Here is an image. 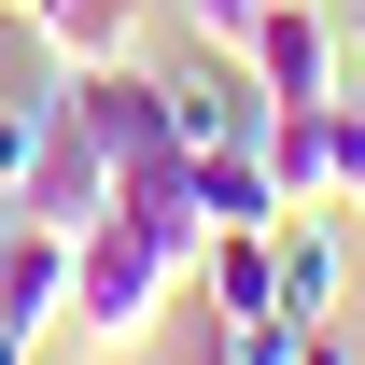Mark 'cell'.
<instances>
[{
  "label": "cell",
  "mask_w": 365,
  "mask_h": 365,
  "mask_svg": "<svg viewBox=\"0 0 365 365\" xmlns=\"http://www.w3.org/2000/svg\"><path fill=\"white\" fill-rule=\"evenodd\" d=\"M267 169L295 211H337V98L323 113H267Z\"/></svg>",
  "instance_id": "cell-10"
},
{
  "label": "cell",
  "mask_w": 365,
  "mask_h": 365,
  "mask_svg": "<svg viewBox=\"0 0 365 365\" xmlns=\"http://www.w3.org/2000/svg\"><path fill=\"white\" fill-rule=\"evenodd\" d=\"M295 365H365V351L337 337V323H309V337H295Z\"/></svg>",
  "instance_id": "cell-15"
},
{
  "label": "cell",
  "mask_w": 365,
  "mask_h": 365,
  "mask_svg": "<svg viewBox=\"0 0 365 365\" xmlns=\"http://www.w3.org/2000/svg\"><path fill=\"white\" fill-rule=\"evenodd\" d=\"M337 211H365V85L337 98Z\"/></svg>",
  "instance_id": "cell-13"
},
{
  "label": "cell",
  "mask_w": 365,
  "mask_h": 365,
  "mask_svg": "<svg viewBox=\"0 0 365 365\" xmlns=\"http://www.w3.org/2000/svg\"><path fill=\"white\" fill-rule=\"evenodd\" d=\"M0 14H43V0H0Z\"/></svg>",
  "instance_id": "cell-18"
},
{
  "label": "cell",
  "mask_w": 365,
  "mask_h": 365,
  "mask_svg": "<svg viewBox=\"0 0 365 365\" xmlns=\"http://www.w3.org/2000/svg\"><path fill=\"white\" fill-rule=\"evenodd\" d=\"M169 309H182V253L155 225H127V211H98V225L71 239V351H85V365H127Z\"/></svg>",
  "instance_id": "cell-1"
},
{
  "label": "cell",
  "mask_w": 365,
  "mask_h": 365,
  "mask_svg": "<svg viewBox=\"0 0 365 365\" xmlns=\"http://www.w3.org/2000/svg\"><path fill=\"white\" fill-rule=\"evenodd\" d=\"M56 98H71V127H85L98 155H113V182H127V169H155V155H182L155 56H127V71H56Z\"/></svg>",
  "instance_id": "cell-3"
},
{
  "label": "cell",
  "mask_w": 365,
  "mask_h": 365,
  "mask_svg": "<svg viewBox=\"0 0 365 365\" xmlns=\"http://www.w3.org/2000/svg\"><path fill=\"white\" fill-rule=\"evenodd\" d=\"M43 140H56V71L0 98V211H29V169H43Z\"/></svg>",
  "instance_id": "cell-11"
},
{
  "label": "cell",
  "mask_w": 365,
  "mask_h": 365,
  "mask_svg": "<svg viewBox=\"0 0 365 365\" xmlns=\"http://www.w3.org/2000/svg\"><path fill=\"white\" fill-rule=\"evenodd\" d=\"M155 85H169V127H182V155H211V140H267V113H281V98L253 85L225 43H211V56H182V71H155Z\"/></svg>",
  "instance_id": "cell-4"
},
{
  "label": "cell",
  "mask_w": 365,
  "mask_h": 365,
  "mask_svg": "<svg viewBox=\"0 0 365 365\" xmlns=\"http://www.w3.org/2000/svg\"><path fill=\"white\" fill-rule=\"evenodd\" d=\"M0 365H43V337H14V323H0Z\"/></svg>",
  "instance_id": "cell-17"
},
{
  "label": "cell",
  "mask_w": 365,
  "mask_h": 365,
  "mask_svg": "<svg viewBox=\"0 0 365 365\" xmlns=\"http://www.w3.org/2000/svg\"><path fill=\"white\" fill-rule=\"evenodd\" d=\"M98 211H113V155H98V140L71 127V98H56V140H43V169H29V225H71V239H85Z\"/></svg>",
  "instance_id": "cell-7"
},
{
  "label": "cell",
  "mask_w": 365,
  "mask_h": 365,
  "mask_svg": "<svg viewBox=\"0 0 365 365\" xmlns=\"http://www.w3.org/2000/svg\"><path fill=\"white\" fill-rule=\"evenodd\" d=\"M295 337H309L295 309H253V323H211V365H295Z\"/></svg>",
  "instance_id": "cell-12"
},
{
  "label": "cell",
  "mask_w": 365,
  "mask_h": 365,
  "mask_svg": "<svg viewBox=\"0 0 365 365\" xmlns=\"http://www.w3.org/2000/svg\"><path fill=\"white\" fill-rule=\"evenodd\" d=\"M0 323H14V337L71 323V225H29V211H0Z\"/></svg>",
  "instance_id": "cell-5"
},
{
  "label": "cell",
  "mask_w": 365,
  "mask_h": 365,
  "mask_svg": "<svg viewBox=\"0 0 365 365\" xmlns=\"http://www.w3.org/2000/svg\"><path fill=\"white\" fill-rule=\"evenodd\" d=\"M337 43H351V85H365V0H337Z\"/></svg>",
  "instance_id": "cell-16"
},
{
  "label": "cell",
  "mask_w": 365,
  "mask_h": 365,
  "mask_svg": "<svg viewBox=\"0 0 365 365\" xmlns=\"http://www.w3.org/2000/svg\"><path fill=\"white\" fill-rule=\"evenodd\" d=\"M267 267H281V309H295V323H337V295H351L337 211H281V225H267Z\"/></svg>",
  "instance_id": "cell-8"
},
{
  "label": "cell",
  "mask_w": 365,
  "mask_h": 365,
  "mask_svg": "<svg viewBox=\"0 0 365 365\" xmlns=\"http://www.w3.org/2000/svg\"><path fill=\"white\" fill-rule=\"evenodd\" d=\"M29 29L56 71H127V56H155V0H43Z\"/></svg>",
  "instance_id": "cell-6"
},
{
  "label": "cell",
  "mask_w": 365,
  "mask_h": 365,
  "mask_svg": "<svg viewBox=\"0 0 365 365\" xmlns=\"http://www.w3.org/2000/svg\"><path fill=\"white\" fill-rule=\"evenodd\" d=\"M253 14H267V0H182V29H197V43H225V56L253 43Z\"/></svg>",
  "instance_id": "cell-14"
},
{
  "label": "cell",
  "mask_w": 365,
  "mask_h": 365,
  "mask_svg": "<svg viewBox=\"0 0 365 365\" xmlns=\"http://www.w3.org/2000/svg\"><path fill=\"white\" fill-rule=\"evenodd\" d=\"M239 71L281 98V113H323V98H351V43H337V0H267L253 14V43Z\"/></svg>",
  "instance_id": "cell-2"
},
{
  "label": "cell",
  "mask_w": 365,
  "mask_h": 365,
  "mask_svg": "<svg viewBox=\"0 0 365 365\" xmlns=\"http://www.w3.org/2000/svg\"><path fill=\"white\" fill-rule=\"evenodd\" d=\"M182 182H197L211 225H281V211H295L281 169H267V140H211V155H182Z\"/></svg>",
  "instance_id": "cell-9"
}]
</instances>
